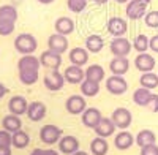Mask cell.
Returning <instances> with one entry per match:
<instances>
[{
  "mask_svg": "<svg viewBox=\"0 0 158 155\" xmlns=\"http://www.w3.org/2000/svg\"><path fill=\"white\" fill-rule=\"evenodd\" d=\"M46 105L43 101H32L29 103V108H27V117L32 122H40L46 117Z\"/></svg>",
  "mask_w": 158,
  "mask_h": 155,
  "instance_id": "5bb4252c",
  "label": "cell"
},
{
  "mask_svg": "<svg viewBox=\"0 0 158 155\" xmlns=\"http://www.w3.org/2000/svg\"><path fill=\"white\" fill-rule=\"evenodd\" d=\"M63 78L68 84H81L85 79V70L77 65H70L63 71Z\"/></svg>",
  "mask_w": 158,
  "mask_h": 155,
  "instance_id": "4fadbf2b",
  "label": "cell"
},
{
  "mask_svg": "<svg viewBox=\"0 0 158 155\" xmlns=\"http://www.w3.org/2000/svg\"><path fill=\"white\" fill-rule=\"evenodd\" d=\"M0 21H18V10L15 5H2L0 6Z\"/></svg>",
  "mask_w": 158,
  "mask_h": 155,
  "instance_id": "d6a6232c",
  "label": "cell"
},
{
  "mask_svg": "<svg viewBox=\"0 0 158 155\" xmlns=\"http://www.w3.org/2000/svg\"><path fill=\"white\" fill-rule=\"evenodd\" d=\"M111 120L114 122L115 128L127 130V128L131 125V122H133V115H131L130 109H127V108H117V109L112 111Z\"/></svg>",
  "mask_w": 158,
  "mask_h": 155,
  "instance_id": "5b68a950",
  "label": "cell"
},
{
  "mask_svg": "<svg viewBox=\"0 0 158 155\" xmlns=\"http://www.w3.org/2000/svg\"><path fill=\"white\" fill-rule=\"evenodd\" d=\"M125 15L130 21L142 19L147 15V5L138 2V0H130V2L127 3V8H125Z\"/></svg>",
  "mask_w": 158,
  "mask_h": 155,
  "instance_id": "52a82bcc",
  "label": "cell"
},
{
  "mask_svg": "<svg viewBox=\"0 0 158 155\" xmlns=\"http://www.w3.org/2000/svg\"><path fill=\"white\" fill-rule=\"evenodd\" d=\"M65 108L71 115H79L87 109V101L84 98V95H71L67 98Z\"/></svg>",
  "mask_w": 158,
  "mask_h": 155,
  "instance_id": "ba28073f",
  "label": "cell"
},
{
  "mask_svg": "<svg viewBox=\"0 0 158 155\" xmlns=\"http://www.w3.org/2000/svg\"><path fill=\"white\" fill-rule=\"evenodd\" d=\"M144 22L150 29H158V10L147 11V15L144 16Z\"/></svg>",
  "mask_w": 158,
  "mask_h": 155,
  "instance_id": "8d00e7d4",
  "label": "cell"
},
{
  "mask_svg": "<svg viewBox=\"0 0 158 155\" xmlns=\"http://www.w3.org/2000/svg\"><path fill=\"white\" fill-rule=\"evenodd\" d=\"M138 2H141V3H146V5H149L152 0H138Z\"/></svg>",
  "mask_w": 158,
  "mask_h": 155,
  "instance_id": "681fc988",
  "label": "cell"
},
{
  "mask_svg": "<svg viewBox=\"0 0 158 155\" xmlns=\"http://www.w3.org/2000/svg\"><path fill=\"white\" fill-rule=\"evenodd\" d=\"M70 43H68V38L65 36V35H60V33H52L49 38H48V49L51 51H54V52L57 54H63V52H67V49H68Z\"/></svg>",
  "mask_w": 158,
  "mask_h": 155,
  "instance_id": "9c48e42d",
  "label": "cell"
},
{
  "mask_svg": "<svg viewBox=\"0 0 158 155\" xmlns=\"http://www.w3.org/2000/svg\"><path fill=\"white\" fill-rule=\"evenodd\" d=\"M139 84L141 87H146L149 90H153L158 87V74L153 71H147V73H142L139 78Z\"/></svg>",
  "mask_w": 158,
  "mask_h": 155,
  "instance_id": "f546056e",
  "label": "cell"
},
{
  "mask_svg": "<svg viewBox=\"0 0 158 155\" xmlns=\"http://www.w3.org/2000/svg\"><path fill=\"white\" fill-rule=\"evenodd\" d=\"M85 49L89 51L90 54H98L100 51L104 48V41H103V38L100 35H89L85 38Z\"/></svg>",
  "mask_w": 158,
  "mask_h": 155,
  "instance_id": "d4e9b609",
  "label": "cell"
},
{
  "mask_svg": "<svg viewBox=\"0 0 158 155\" xmlns=\"http://www.w3.org/2000/svg\"><path fill=\"white\" fill-rule=\"evenodd\" d=\"M149 111H152V112H158V95L156 94H153L152 95V98H150V101H149V105L146 106Z\"/></svg>",
  "mask_w": 158,
  "mask_h": 155,
  "instance_id": "b9f144b4",
  "label": "cell"
},
{
  "mask_svg": "<svg viewBox=\"0 0 158 155\" xmlns=\"http://www.w3.org/2000/svg\"><path fill=\"white\" fill-rule=\"evenodd\" d=\"M109 70H111L112 74L123 76L130 70V60L127 57H114L109 62Z\"/></svg>",
  "mask_w": 158,
  "mask_h": 155,
  "instance_id": "7402d4cb",
  "label": "cell"
},
{
  "mask_svg": "<svg viewBox=\"0 0 158 155\" xmlns=\"http://www.w3.org/2000/svg\"><path fill=\"white\" fill-rule=\"evenodd\" d=\"M141 155H158V146L150 144L146 147H141Z\"/></svg>",
  "mask_w": 158,
  "mask_h": 155,
  "instance_id": "ab89813d",
  "label": "cell"
},
{
  "mask_svg": "<svg viewBox=\"0 0 158 155\" xmlns=\"http://www.w3.org/2000/svg\"><path fill=\"white\" fill-rule=\"evenodd\" d=\"M89 51L85 48H73L68 52V59L71 62V65H77V67H84L89 62Z\"/></svg>",
  "mask_w": 158,
  "mask_h": 155,
  "instance_id": "e0dca14e",
  "label": "cell"
},
{
  "mask_svg": "<svg viewBox=\"0 0 158 155\" xmlns=\"http://www.w3.org/2000/svg\"><path fill=\"white\" fill-rule=\"evenodd\" d=\"M149 41H150V38L147 35H144V33H139L135 40H133V49L138 51V54L141 52H146V51L149 49Z\"/></svg>",
  "mask_w": 158,
  "mask_h": 155,
  "instance_id": "e575fe53",
  "label": "cell"
},
{
  "mask_svg": "<svg viewBox=\"0 0 158 155\" xmlns=\"http://www.w3.org/2000/svg\"><path fill=\"white\" fill-rule=\"evenodd\" d=\"M73 155H89V153H87L85 150H81V149H79V150H77V152H74Z\"/></svg>",
  "mask_w": 158,
  "mask_h": 155,
  "instance_id": "7dc6e473",
  "label": "cell"
},
{
  "mask_svg": "<svg viewBox=\"0 0 158 155\" xmlns=\"http://www.w3.org/2000/svg\"><path fill=\"white\" fill-rule=\"evenodd\" d=\"M67 6L73 13H82L87 8V0H67Z\"/></svg>",
  "mask_w": 158,
  "mask_h": 155,
  "instance_id": "d590c367",
  "label": "cell"
},
{
  "mask_svg": "<svg viewBox=\"0 0 158 155\" xmlns=\"http://www.w3.org/2000/svg\"><path fill=\"white\" fill-rule=\"evenodd\" d=\"M114 144H115V147L118 150H127V149H130L131 146L135 144V136L131 135L130 132H127V130H122L120 133L115 135Z\"/></svg>",
  "mask_w": 158,
  "mask_h": 155,
  "instance_id": "44dd1931",
  "label": "cell"
},
{
  "mask_svg": "<svg viewBox=\"0 0 158 155\" xmlns=\"http://www.w3.org/2000/svg\"><path fill=\"white\" fill-rule=\"evenodd\" d=\"M36 48H38V41L32 33H21L15 40V49L22 56L33 54Z\"/></svg>",
  "mask_w": 158,
  "mask_h": 155,
  "instance_id": "6da1fadb",
  "label": "cell"
},
{
  "mask_svg": "<svg viewBox=\"0 0 158 155\" xmlns=\"http://www.w3.org/2000/svg\"><path fill=\"white\" fill-rule=\"evenodd\" d=\"M62 136H63L62 128L54 125V124H46V125L41 127V130H40V139H41V143L46 144V146L59 144Z\"/></svg>",
  "mask_w": 158,
  "mask_h": 155,
  "instance_id": "7a4b0ae2",
  "label": "cell"
},
{
  "mask_svg": "<svg viewBox=\"0 0 158 155\" xmlns=\"http://www.w3.org/2000/svg\"><path fill=\"white\" fill-rule=\"evenodd\" d=\"M135 67L142 71V73H147V71H152L155 68V59L153 56L147 54V52H141L136 56L135 59Z\"/></svg>",
  "mask_w": 158,
  "mask_h": 155,
  "instance_id": "ac0fdd59",
  "label": "cell"
},
{
  "mask_svg": "<svg viewBox=\"0 0 158 155\" xmlns=\"http://www.w3.org/2000/svg\"><path fill=\"white\" fill-rule=\"evenodd\" d=\"M106 90L112 95H123L128 90V82L123 76L112 74L106 79Z\"/></svg>",
  "mask_w": 158,
  "mask_h": 155,
  "instance_id": "8992f818",
  "label": "cell"
},
{
  "mask_svg": "<svg viewBox=\"0 0 158 155\" xmlns=\"http://www.w3.org/2000/svg\"><path fill=\"white\" fill-rule=\"evenodd\" d=\"M59 150L65 155H73L79 150V139L73 135H63L59 141Z\"/></svg>",
  "mask_w": 158,
  "mask_h": 155,
  "instance_id": "7c38bea8",
  "label": "cell"
},
{
  "mask_svg": "<svg viewBox=\"0 0 158 155\" xmlns=\"http://www.w3.org/2000/svg\"><path fill=\"white\" fill-rule=\"evenodd\" d=\"M135 143L139 147H146V146H150V144H156V135L152 130H141L136 135V138H135Z\"/></svg>",
  "mask_w": 158,
  "mask_h": 155,
  "instance_id": "4316f807",
  "label": "cell"
},
{
  "mask_svg": "<svg viewBox=\"0 0 158 155\" xmlns=\"http://www.w3.org/2000/svg\"><path fill=\"white\" fill-rule=\"evenodd\" d=\"M30 155H60V153L54 149H33Z\"/></svg>",
  "mask_w": 158,
  "mask_h": 155,
  "instance_id": "60d3db41",
  "label": "cell"
},
{
  "mask_svg": "<svg viewBox=\"0 0 158 155\" xmlns=\"http://www.w3.org/2000/svg\"><path fill=\"white\" fill-rule=\"evenodd\" d=\"M94 2L98 5H104V3H108V0H94Z\"/></svg>",
  "mask_w": 158,
  "mask_h": 155,
  "instance_id": "c3c4849f",
  "label": "cell"
},
{
  "mask_svg": "<svg viewBox=\"0 0 158 155\" xmlns=\"http://www.w3.org/2000/svg\"><path fill=\"white\" fill-rule=\"evenodd\" d=\"M40 63H41V67H44L48 70H59L62 65V56L48 49L40 56Z\"/></svg>",
  "mask_w": 158,
  "mask_h": 155,
  "instance_id": "30bf717a",
  "label": "cell"
},
{
  "mask_svg": "<svg viewBox=\"0 0 158 155\" xmlns=\"http://www.w3.org/2000/svg\"><path fill=\"white\" fill-rule=\"evenodd\" d=\"M149 49H152L155 54H158V33L153 35L150 38V41H149Z\"/></svg>",
  "mask_w": 158,
  "mask_h": 155,
  "instance_id": "7bdbcfd3",
  "label": "cell"
},
{
  "mask_svg": "<svg viewBox=\"0 0 158 155\" xmlns=\"http://www.w3.org/2000/svg\"><path fill=\"white\" fill-rule=\"evenodd\" d=\"M85 79L94 81V82H101L104 79V68L98 63H94V65H89L85 70Z\"/></svg>",
  "mask_w": 158,
  "mask_h": 155,
  "instance_id": "f1b7e54d",
  "label": "cell"
},
{
  "mask_svg": "<svg viewBox=\"0 0 158 155\" xmlns=\"http://www.w3.org/2000/svg\"><path fill=\"white\" fill-rule=\"evenodd\" d=\"M94 130H95V135L100 136V138H109L115 132V125L111 120V117H103L100 120V124L94 128Z\"/></svg>",
  "mask_w": 158,
  "mask_h": 155,
  "instance_id": "d6986e66",
  "label": "cell"
},
{
  "mask_svg": "<svg viewBox=\"0 0 158 155\" xmlns=\"http://www.w3.org/2000/svg\"><path fill=\"white\" fill-rule=\"evenodd\" d=\"M54 29L57 33L60 35H65V36H68L70 33L74 32V21L71 18H67V16H62L56 21L54 24Z\"/></svg>",
  "mask_w": 158,
  "mask_h": 155,
  "instance_id": "603a6c76",
  "label": "cell"
},
{
  "mask_svg": "<svg viewBox=\"0 0 158 155\" xmlns=\"http://www.w3.org/2000/svg\"><path fill=\"white\" fill-rule=\"evenodd\" d=\"M109 49L114 57H127L133 49V43H130V40H127L125 36H117L112 38V41L109 43Z\"/></svg>",
  "mask_w": 158,
  "mask_h": 155,
  "instance_id": "277c9868",
  "label": "cell"
},
{
  "mask_svg": "<svg viewBox=\"0 0 158 155\" xmlns=\"http://www.w3.org/2000/svg\"><path fill=\"white\" fill-rule=\"evenodd\" d=\"M106 29H108V32H109L114 38H117V36H125V33H127V30H128V24H127V21H125L123 18L112 16V18H109V21H108V24H106Z\"/></svg>",
  "mask_w": 158,
  "mask_h": 155,
  "instance_id": "8fae6325",
  "label": "cell"
},
{
  "mask_svg": "<svg viewBox=\"0 0 158 155\" xmlns=\"http://www.w3.org/2000/svg\"><path fill=\"white\" fill-rule=\"evenodd\" d=\"M38 2L41 3V5H49V3H52V2H54V0H38Z\"/></svg>",
  "mask_w": 158,
  "mask_h": 155,
  "instance_id": "bcb514c9",
  "label": "cell"
},
{
  "mask_svg": "<svg viewBox=\"0 0 158 155\" xmlns=\"http://www.w3.org/2000/svg\"><path fill=\"white\" fill-rule=\"evenodd\" d=\"M0 155H11V147H0Z\"/></svg>",
  "mask_w": 158,
  "mask_h": 155,
  "instance_id": "f6af8a7d",
  "label": "cell"
},
{
  "mask_svg": "<svg viewBox=\"0 0 158 155\" xmlns=\"http://www.w3.org/2000/svg\"><path fill=\"white\" fill-rule=\"evenodd\" d=\"M6 94H8V87L3 82H0V98H3Z\"/></svg>",
  "mask_w": 158,
  "mask_h": 155,
  "instance_id": "ee69618b",
  "label": "cell"
},
{
  "mask_svg": "<svg viewBox=\"0 0 158 155\" xmlns=\"http://www.w3.org/2000/svg\"><path fill=\"white\" fill-rule=\"evenodd\" d=\"M13 146V133L6 130H0V147H11Z\"/></svg>",
  "mask_w": 158,
  "mask_h": 155,
  "instance_id": "f35d334b",
  "label": "cell"
},
{
  "mask_svg": "<svg viewBox=\"0 0 158 155\" xmlns=\"http://www.w3.org/2000/svg\"><path fill=\"white\" fill-rule=\"evenodd\" d=\"M38 70H21L19 71V81L24 86H33L38 81Z\"/></svg>",
  "mask_w": 158,
  "mask_h": 155,
  "instance_id": "836d02e7",
  "label": "cell"
},
{
  "mask_svg": "<svg viewBox=\"0 0 158 155\" xmlns=\"http://www.w3.org/2000/svg\"><path fill=\"white\" fill-rule=\"evenodd\" d=\"M152 95H153L152 90H149V89H146V87H139V89H136L135 92H133V101H135V105L146 108V106L149 105Z\"/></svg>",
  "mask_w": 158,
  "mask_h": 155,
  "instance_id": "484cf974",
  "label": "cell"
},
{
  "mask_svg": "<svg viewBox=\"0 0 158 155\" xmlns=\"http://www.w3.org/2000/svg\"><path fill=\"white\" fill-rule=\"evenodd\" d=\"M115 2H117V3H128L130 0H115Z\"/></svg>",
  "mask_w": 158,
  "mask_h": 155,
  "instance_id": "f907efd6",
  "label": "cell"
},
{
  "mask_svg": "<svg viewBox=\"0 0 158 155\" xmlns=\"http://www.w3.org/2000/svg\"><path fill=\"white\" fill-rule=\"evenodd\" d=\"M29 143H30V136L27 132L19 130L16 133H13V146L16 149H25L29 146Z\"/></svg>",
  "mask_w": 158,
  "mask_h": 155,
  "instance_id": "1f68e13d",
  "label": "cell"
},
{
  "mask_svg": "<svg viewBox=\"0 0 158 155\" xmlns=\"http://www.w3.org/2000/svg\"><path fill=\"white\" fill-rule=\"evenodd\" d=\"M2 127L3 130L10 132V133H16L19 130H22V120H21V115H16V114H8L2 119Z\"/></svg>",
  "mask_w": 158,
  "mask_h": 155,
  "instance_id": "ffe728a7",
  "label": "cell"
},
{
  "mask_svg": "<svg viewBox=\"0 0 158 155\" xmlns=\"http://www.w3.org/2000/svg\"><path fill=\"white\" fill-rule=\"evenodd\" d=\"M43 82H44V87L48 90H51V92H59L65 86L63 73H60L59 70H49L43 78Z\"/></svg>",
  "mask_w": 158,
  "mask_h": 155,
  "instance_id": "3957f363",
  "label": "cell"
},
{
  "mask_svg": "<svg viewBox=\"0 0 158 155\" xmlns=\"http://www.w3.org/2000/svg\"><path fill=\"white\" fill-rule=\"evenodd\" d=\"M79 86H81V94L84 97H97L100 94V82H94V81L84 79Z\"/></svg>",
  "mask_w": 158,
  "mask_h": 155,
  "instance_id": "4dcf8cb0",
  "label": "cell"
},
{
  "mask_svg": "<svg viewBox=\"0 0 158 155\" xmlns=\"http://www.w3.org/2000/svg\"><path fill=\"white\" fill-rule=\"evenodd\" d=\"M16 27V22L13 21H0V35L2 36H8L15 32Z\"/></svg>",
  "mask_w": 158,
  "mask_h": 155,
  "instance_id": "74e56055",
  "label": "cell"
},
{
  "mask_svg": "<svg viewBox=\"0 0 158 155\" xmlns=\"http://www.w3.org/2000/svg\"><path fill=\"white\" fill-rule=\"evenodd\" d=\"M41 63H40V57H35L33 54L22 56L18 60V70H40Z\"/></svg>",
  "mask_w": 158,
  "mask_h": 155,
  "instance_id": "cb8c5ba5",
  "label": "cell"
},
{
  "mask_svg": "<svg viewBox=\"0 0 158 155\" xmlns=\"http://www.w3.org/2000/svg\"><path fill=\"white\" fill-rule=\"evenodd\" d=\"M109 150V144H108V141L106 138H94L92 139V143H90V152L94 153V155H106Z\"/></svg>",
  "mask_w": 158,
  "mask_h": 155,
  "instance_id": "83f0119b",
  "label": "cell"
},
{
  "mask_svg": "<svg viewBox=\"0 0 158 155\" xmlns=\"http://www.w3.org/2000/svg\"><path fill=\"white\" fill-rule=\"evenodd\" d=\"M27 108H29V103L22 95H15L8 101V109L11 114H16V115L27 114Z\"/></svg>",
  "mask_w": 158,
  "mask_h": 155,
  "instance_id": "2e32d148",
  "label": "cell"
},
{
  "mask_svg": "<svg viewBox=\"0 0 158 155\" xmlns=\"http://www.w3.org/2000/svg\"><path fill=\"white\" fill-rule=\"evenodd\" d=\"M101 119H103V115L98 108H87L81 114V120H82L84 127H87V128H95Z\"/></svg>",
  "mask_w": 158,
  "mask_h": 155,
  "instance_id": "9a60e30c",
  "label": "cell"
}]
</instances>
